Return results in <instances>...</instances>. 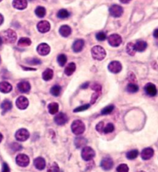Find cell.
Returning <instances> with one entry per match:
<instances>
[{
	"label": "cell",
	"mask_w": 158,
	"mask_h": 172,
	"mask_svg": "<svg viewBox=\"0 0 158 172\" xmlns=\"http://www.w3.org/2000/svg\"><path fill=\"white\" fill-rule=\"evenodd\" d=\"M35 13L39 18H43L46 15V10L42 6H38L36 9V10H35Z\"/></svg>",
	"instance_id": "obj_30"
},
{
	"label": "cell",
	"mask_w": 158,
	"mask_h": 172,
	"mask_svg": "<svg viewBox=\"0 0 158 172\" xmlns=\"http://www.w3.org/2000/svg\"><path fill=\"white\" fill-rule=\"evenodd\" d=\"M37 52L39 55L41 56H46L50 53V47L48 44L46 43H41L37 46Z\"/></svg>",
	"instance_id": "obj_13"
},
{
	"label": "cell",
	"mask_w": 158,
	"mask_h": 172,
	"mask_svg": "<svg viewBox=\"0 0 158 172\" xmlns=\"http://www.w3.org/2000/svg\"><path fill=\"white\" fill-rule=\"evenodd\" d=\"M17 88H18V90L21 93H24V94H26V93L29 92V90H30L31 89V86L30 84H29V82L22 81L18 83V85H17Z\"/></svg>",
	"instance_id": "obj_17"
},
{
	"label": "cell",
	"mask_w": 158,
	"mask_h": 172,
	"mask_svg": "<svg viewBox=\"0 0 158 172\" xmlns=\"http://www.w3.org/2000/svg\"><path fill=\"white\" fill-rule=\"evenodd\" d=\"M67 61V57L65 54H59L57 57V62L60 67H64Z\"/></svg>",
	"instance_id": "obj_35"
},
{
	"label": "cell",
	"mask_w": 158,
	"mask_h": 172,
	"mask_svg": "<svg viewBox=\"0 0 158 172\" xmlns=\"http://www.w3.org/2000/svg\"><path fill=\"white\" fill-rule=\"evenodd\" d=\"M12 102L9 101V100H6L2 102L1 104V108L2 109V113H5L6 112L9 111V110L12 109Z\"/></svg>",
	"instance_id": "obj_27"
},
{
	"label": "cell",
	"mask_w": 158,
	"mask_h": 172,
	"mask_svg": "<svg viewBox=\"0 0 158 172\" xmlns=\"http://www.w3.org/2000/svg\"><path fill=\"white\" fill-rule=\"evenodd\" d=\"M61 93V86L59 85H55L50 90V94L54 97H58Z\"/></svg>",
	"instance_id": "obj_33"
},
{
	"label": "cell",
	"mask_w": 158,
	"mask_h": 172,
	"mask_svg": "<svg viewBox=\"0 0 158 172\" xmlns=\"http://www.w3.org/2000/svg\"><path fill=\"white\" fill-rule=\"evenodd\" d=\"M76 70V64L74 63H69L65 68V74L67 76H71Z\"/></svg>",
	"instance_id": "obj_26"
},
{
	"label": "cell",
	"mask_w": 158,
	"mask_h": 172,
	"mask_svg": "<svg viewBox=\"0 0 158 172\" xmlns=\"http://www.w3.org/2000/svg\"><path fill=\"white\" fill-rule=\"evenodd\" d=\"M96 129L98 132L99 133H103L104 130V123L103 122H99L97 125L96 126Z\"/></svg>",
	"instance_id": "obj_46"
},
{
	"label": "cell",
	"mask_w": 158,
	"mask_h": 172,
	"mask_svg": "<svg viewBox=\"0 0 158 172\" xmlns=\"http://www.w3.org/2000/svg\"><path fill=\"white\" fill-rule=\"evenodd\" d=\"M115 127H114V125H113V124H111V123H109L108 124H107L106 127H104V130H103V133L104 134H110V133H112V132L114 130Z\"/></svg>",
	"instance_id": "obj_39"
},
{
	"label": "cell",
	"mask_w": 158,
	"mask_h": 172,
	"mask_svg": "<svg viewBox=\"0 0 158 172\" xmlns=\"http://www.w3.org/2000/svg\"><path fill=\"white\" fill-rule=\"evenodd\" d=\"M90 104H84V105H82L80 107H77L76 109H74L73 111L75 113H77V112H81V111H84V110H86L87 109L90 108Z\"/></svg>",
	"instance_id": "obj_42"
},
{
	"label": "cell",
	"mask_w": 158,
	"mask_h": 172,
	"mask_svg": "<svg viewBox=\"0 0 158 172\" xmlns=\"http://www.w3.org/2000/svg\"><path fill=\"white\" fill-rule=\"evenodd\" d=\"M108 69L113 73H118L122 70V64L119 61H112L108 65Z\"/></svg>",
	"instance_id": "obj_9"
},
{
	"label": "cell",
	"mask_w": 158,
	"mask_h": 172,
	"mask_svg": "<svg viewBox=\"0 0 158 172\" xmlns=\"http://www.w3.org/2000/svg\"><path fill=\"white\" fill-rule=\"evenodd\" d=\"M81 156L83 157V160L86 161H91L95 156V151H94L93 148H91L90 147H84L82 150Z\"/></svg>",
	"instance_id": "obj_4"
},
{
	"label": "cell",
	"mask_w": 158,
	"mask_h": 172,
	"mask_svg": "<svg viewBox=\"0 0 158 172\" xmlns=\"http://www.w3.org/2000/svg\"><path fill=\"white\" fill-rule=\"evenodd\" d=\"M85 42L83 39H77L74 42L73 45H72V50L75 53H79L83 50V47H84Z\"/></svg>",
	"instance_id": "obj_20"
},
{
	"label": "cell",
	"mask_w": 158,
	"mask_h": 172,
	"mask_svg": "<svg viewBox=\"0 0 158 172\" xmlns=\"http://www.w3.org/2000/svg\"><path fill=\"white\" fill-rule=\"evenodd\" d=\"M126 90L130 94H134V93H137L139 90V87L136 83H130L126 86Z\"/></svg>",
	"instance_id": "obj_32"
},
{
	"label": "cell",
	"mask_w": 158,
	"mask_h": 172,
	"mask_svg": "<svg viewBox=\"0 0 158 172\" xmlns=\"http://www.w3.org/2000/svg\"><path fill=\"white\" fill-rule=\"evenodd\" d=\"M2 172H10V168H9L8 164H6V163L3 164L2 171Z\"/></svg>",
	"instance_id": "obj_49"
},
{
	"label": "cell",
	"mask_w": 158,
	"mask_h": 172,
	"mask_svg": "<svg viewBox=\"0 0 158 172\" xmlns=\"http://www.w3.org/2000/svg\"><path fill=\"white\" fill-rule=\"evenodd\" d=\"M3 21H4V18H3V16H2V14H0V26L2 24Z\"/></svg>",
	"instance_id": "obj_52"
},
{
	"label": "cell",
	"mask_w": 158,
	"mask_h": 172,
	"mask_svg": "<svg viewBox=\"0 0 158 172\" xmlns=\"http://www.w3.org/2000/svg\"><path fill=\"white\" fill-rule=\"evenodd\" d=\"M2 42H3V41H2V37H0V46L2 44Z\"/></svg>",
	"instance_id": "obj_56"
},
{
	"label": "cell",
	"mask_w": 158,
	"mask_h": 172,
	"mask_svg": "<svg viewBox=\"0 0 158 172\" xmlns=\"http://www.w3.org/2000/svg\"><path fill=\"white\" fill-rule=\"evenodd\" d=\"M96 38L99 41H104L106 39V38H107V35L103 32H99L98 33H96Z\"/></svg>",
	"instance_id": "obj_44"
},
{
	"label": "cell",
	"mask_w": 158,
	"mask_h": 172,
	"mask_svg": "<svg viewBox=\"0 0 158 172\" xmlns=\"http://www.w3.org/2000/svg\"><path fill=\"white\" fill-rule=\"evenodd\" d=\"M26 63L30 65H39L42 63V61L37 58H32V59L26 60Z\"/></svg>",
	"instance_id": "obj_40"
},
{
	"label": "cell",
	"mask_w": 158,
	"mask_h": 172,
	"mask_svg": "<svg viewBox=\"0 0 158 172\" xmlns=\"http://www.w3.org/2000/svg\"><path fill=\"white\" fill-rule=\"evenodd\" d=\"M12 90V85L6 81H3L0 83V91L3 94H8V93L11 92Z\"/></svg>",
	"instance_id": "obj_21"
},
{
	"label": "cell",
	"mask_w": 158,
	"mask_h": 172,
	"mask_svg": "<svg viewBox=\"0 0 158 172\" xmlns=\"http://www.w3.org/2000/svg\"><path fill=\"white\" fill-rule=\"evenodd\" d=\"M154 151L151 148H147L143 149L141 152V157L143 160L147 161L151 159L154 156Z\"/></svg>",
	"instance_id": "obj_18"
},
{
	"label": "cell",
	"mask_w": 158,
	"mask_h": 172,
	"mask_svg": "<svg viewBox=\"0 0 158 172\" xmlns=\"http://www.w3.org/2000/svg\"><path fill=\"white\" fill-rule=\"evenodd\" d=\"M108 42L111 46L117 47L122 43V37L118 34H112L108 37Z\"/></svg>",
	"instance_id": "obj_5"
},
{
	"label": "cell",
	"mask_w": 158,
	"mask_h": 172,
	"mask_svg": "<svg viewBox=\"0 0 158 172\" xmlns=\"http://www.w3.org/2000/svg\"><path fill=\"white\" fill-rule=\"evenodd\" d=\"M88 86H89V83H88V82H86V83H83V84L82 85L81 88H82V89H86Z\"/></svg>",
	"instance_id": "obj_50"
},
{
	"label": "cell",
	"mask_w": 158,
	"mask_h": 172,
	"mask_svg": "<svg viewBox=\"0 0 158 172\" xmlns=\"http://www.w3.org/2000/svg\"><path fill=\"white\" fill-rule=\"evenodd\" d=\"M144 91L148 96H150V97H154V96L157 95V87H156L155 85L151 83H148L147 84L145 85Z\"/></svg>",
	"instance_id": "obj_10"
},
{
	"label": "cell",
	"mask_w": 158,
	"mask_h": 172,
	"mask_svg": "<svg viewBox=\"0 0 158 172\" xmlns=\"http://www.w3.org/2000/svg\"><path fill=\"white\" fill-rule=\"evenodd\" d=\"M27 0H13L12 2V6L15 9L19 10H23L27 7Z\"/></svg>",
	"instance_id": "obj_16"
},
{
	"label": "cell",
	"mask_w": 158,
	"mask_h": 172,
	"mask_svg": "<svg viewBox=\"0 0 158 172\" xmlns=\"http://www.w3.org/2000/svg\"><path fill=\"white\" fill-rule=\"evenodd\" d=\"M101 167L105 171H110L113 167V161L110 157H106L101 161Z\"/></svg>",
	"instance_id": "obj_12"
},
{
	"label": "cell",
	"mask_w": 158,
	"mask_h": 172,
	"mask_svg": "<svg viewBox=\"0 0 158 172\" xmlns=\"http://www.w3.org/2000/svg\"><path fill=\"white\" fill-rule=\"evenodd\" d=\"M48 110L50 114H56L59 111V104L57 103H51L48 105Z\"/></svg>",
	"instance_id": "obj_29"
},
{
	"label": "cell",
	"mask_w": 158,
	"mask_h": 172,
	"mask_svg": "<svg viewBox=\"0 0 158 172\" xmlns=\"http://www.w3.org/2000/svg\"><path fill=\"white\" fill-rule=\"evenodd\" d=\"M110 13L113 17H121L124 13V9L119 5H113L110 8Z\"/></svg>",
	"instance_id": "obj_8"
},
{
	"label": "cell",
	"mask_w": 158,
	"mask_h": 172,
	"mask_svg": "<svg viewBox=\"0 0 158 172\" xmlns=\"http://www.w3.org/2000/svg\"><path fill=\"white\" fill-rule=\"evenodd\" d=\"M69 16V12H68L66 9H62L57 12V17L59 19H62V20L68 18Z\"/></svg>",
	"instance_id": "obj_34"
},
{
	"label": "cell",
	"mask_w": 158,
	"mask_h": 172,
	"mask_svg": "<svg viewBox=\"0 0 158 172\" xmlns=\"http://www.w3.org/2000/svg\"><path fill=\"white\" fill-rule=\"evenodd\" d=\"M126 52L130 56H134L136 53V49H135V44L133 42H129L126 45Z\"/></svg>",
	"instance_id": "obj_31"
},
{
	"label": "cell",
	"mask_w": 158,
	"mask_h": 172,
	"mask_svg": "<svg viewBox=\"0 0 158 172\" xmlns=\"http://www.w3.org/2000/svg\"><path fill=\"white\" fill-rule=\"evenodd\" d=\"M117 172H129V168L126 164H121L116 168Z\"/></svg>",
	"instance_id": "obj_41"
},
{
	"label": "cell",
	"mask_w": 158,
	"mask_h": 172,
	"mask_svg": "<svg viewBox=\"0 0 158 172\" xmlns=\"http://www.w3.org/2000/svg\"><path fill=\"white\" fill-rule=\"evenodd\" d=\"M59 172H63V171H59Z\"/></svg>",
	"instance_id": "obj_59"
},
{
	"label": "cell",
	"mask_w": 158,
	"mask_h": 172,
	"mask_svg": "<svg viewBox=\"0 0 158 172\" xmlns=\"http://www.w3.org/2000/svg\"><path fill=\"white\" fill-rule=\"evenodd\" d=\"M33 164H34V166L39 171H42V170H43L46 168V161L44 160V158L41 157L35 158Z\"/></svg>",
	"instance_id": "obj_19"
},
{
	"label": "cell",
	"mask_w": 158,
	"mask_h": 172,
	"mask_svg": "<svg viewBox=\"0 0 158 172\" xmlns=\"http://www.w3.org/2000/svg\"><path fill=\"white\" fill-rule=\"evenodd\" d=\"M138 154L139 152L137 150H132V151L126 153V157H127L129 160H134V159L137 158Z\"/></svg>",
	"instance_id": "obj_36"
},
{
	"label": "cell",
	"mask_w": 158,
	"mask_h": 172,
	"mask_svg": "<svg viewBox=\"0 0 158 172\" xmlns=\"http://www.w3.org/2000/svg\"><path fill=\"white\" fill-rule=\"evenodd\" d=\"M100 94H101L100 91H95V93L94 94H93L92 97H91V100H90L91 104H94L95 102L96 101V100H97L98 97H99V95H100Z\"/></svg>",
	"instance_id": "obj_45"
},
{
	"label": "cell",
	"mask_w": 158,
	"mask_h": 172,
	"mask_svg": "<svg viewBox=\"0 0 158 172\" xmlns=\"http://www.w3.org/2000/svg\"><path fill=\"white\" fill-rule=\"evenodd\" d=\"M16 164L20 167H27L29 165V157L26 154H20L15 158Z\"/></svg>",
	"instance_id": "obj_7"
},
{
	"label": "cell",
	"mask_w": 158,
	"mask_h": 172,
	"mask_svg": "<svg viewBox=\"0 0 158 172\" xmlns=\"http://www.w3.org/2000/svg\"><path fill=\"white\" fill-rule=\"evenodd\" d=\"M2 138H3L2 135V134L0 133V143H1V141H2Z\"/></svg>",
	"instance_id": "obj_55"
},
{
	"label": "cell",
	"mask_w": 158,
	"mask_h": 172,
	"mask_svg": "<svg viewBox=\"0 0 158 172\" xmlns=\"http://www.w3.org/2000/svg\"><path fill=\"white\" fill-rule=\"evenodd\" d=\"M74 143H75V146L77 148H84V147H86V143H87V140L86 138H83V137H79V138L75 139Z\"/></svg>",
	"instance_id": "obj_23"
},
{
	"label": "cell",
	"mask_w": 158,
	"mask_h": 172,
	"mask_svg": "<svg viewBox=\"0 0 158 172\" xmlns=\"http://www.w3.org/2000/svg\"><path fill=\"white\" fill-rule=\"evenodd\" d=\"M59 32L61 36H63V37H68L71 34V33H72V29L67 25H63V26L59 28Z\"/></svg>",
	"instance_id": "obj_22"
},
{
	"label": "cell",
	"mask_w": 158,
	"mask_h": 172,
	"mask_svg": "<svg viewBox=\"0 0 158 172\" xmlns=\"http://www.w3.org/2000/svg\"><path fill=\"white\" fill-rule=\"evenodd\" d=\"M120 1H121L122 3L126 4V3H128V2H130V0H120Z\"/></svg>",
	"instance_id": "obj_54"
},
{
	"label": "cell",
	"mask_w": 158,
	"mask_h": 172,
	"mask_svg": "<svg viewBox=\"0 0 158 172\" xmlns=\"http://www.w3.org/2000/svg\"><path fill=\"white\" fill-rule=\"evenodd\" d=\"M129 81H130V83H134V82H137V80H136V77H135V75H134V73H129Z\"/></svg>",
	"instance_id": "obj_48"
},
{
	"label": "cell",
	"mask_w": 158,
	"mask_h": 172,
	"mask_svg": "<svg viewBox=\"0 0 158 172\" xmlns=\"http://www.w3.org/2000/svg\"><path fill=\"white\" fill-rule=\"evenodd\" d=\"M53 77V70L52 69H46L43 73H42V79L46 81L52 80Z\"/></svg>",
	"instance_id": "obj_25"
},
{
	"label": "cell",
	"mask_w": 158,
	"mask_h": 172,
	"mask_svg": "<svg viewBox=\"0 0 158 172\" xmlns=\"http://www.w3.org/2000/svg\"><path fill=\"white\" fill-rule=\"evenodd\" d=\"M114 110V106L113 105H109L107 106L106 107H104L102 110H101V113L103 115H107L110 114L113 112V110Z\"/></svg>",
	"instance_id": "obj_37"
},
{
	"label": "cell",
	"mask_w": 158,
	"mask_h": 172,
	"mask_svg": "<svg viewBox=\"0 0 158 172\" xmlns=\"http://www.w3.org/2000/svg\"><path fill=\"white\" fill-rule=\"evenodd\" d=\"M60 170H59V165L54 162V163L51 164L50 166L48 167V170H47V172H59Z\"/></svg>",
	"instance_id": "obj_38"
},
{
	"label": "cell",
	"mask_w": 158,
	"mask_h": 172,
	"mask_svg": "<svg viewBox=\"0 0 158 172\" xmlns=\"http://www.w3.org/2000/svg\"><path fill=\"white\" fill-rule=\"evenodd\" d=\"M29 138V132L26 129H20L15 133V139L18 141H26Z\"/></svg>",
	"instance_id": "obj_6"
},
{
	"label": "cell",
	"mask_w": 158,
	"mask_h": 172,
	"mask_svg": "<svg viewBox=\"0 0 158 172\" xmlns=\"http://www.w3.org/2000/svg\"><path fill=\"white\" fill-rule=\"evenodd\" d=\"M2 39L6 43H14L17 39V35L15 31L9 29L3 32Z\"/></svg>",
	"instance_id": "obj_3"
},
{
	"label": "cell",
	"mask_w": 158,
	"mask_h": 172,
	"mask_svg": "<svg viewBox=\"0 0 158 172\" xmlns=\"http://www.w3.org/2000/svg\"><path fill=\"white\" fill-rule=\"evenodd\" d=\"M22 67H23V69H26V70H36V69H35L29 68V67H23V66H22Z\"/></svg>",
	"instance_id": "obj_53"
},
{
	"label": "cell",
	"mask_w": 158,
	"mask_h": 172,
	"mask_svg": "<svg viewBox=\"0 0 158 172\" xmlns=\"http://www.w3.org/2000/svg\"><path fill=\"white\" fill-rule=\"evenodd\" d=\"M91 53H92L93 58L96 60H103L107 55L105 50L100 46H95L93 47L91 50Z\"/></svg>",
	"instance_id": "obj_1"
},
{
	"label": "cell",
	"mask_w": 158,
	"mask_h": 172,
	"mask_svg": "<svg viewBox=\"0 0 158 172\" xmlns=\"http://www.w3.org/2000/svg\"><path fill=\"white\" fill-rule=\"evenodd\" d=\"M71 129H72V133L75 134L76 135H81L85 131L86 127H85V124L83 121L77 120L72 122V125H71Z\"/></svg>",
	"instance_id": "obj_2"
},
{
	"label": "cell",
	"mask_w": 158,
	"mask_h": 172,
	"mask_svg": "<svg viewBox=\"0 0 158 172\" xmlns=\"http://www.w3.org/2000/svg\"><path fill=\"white\" fill-rule=\"evenodd\" d=\"M91 88H92V90H94V91H100L101 92V90H102V87H101L100 85L98 84V83H94V84L91 86Z\"/></svg>",
	"instance_id": "obj_47"
},
{
	"label": "cell",
	"mask_w": 158,
	"mask_h": 172,
	"mask_svg": "<svg viewBox=\"0 0 158 172\" xmlns=\"http://www.w3.org/2000/svg\"><path fill=\"white\" fill-rule=\"evenodd\" d=\"M147 47V43L145 41L139 40V41H137V42L135 43L136 51L143 52V51H144L145 50H146Z\"/></svg>",
	"instance_id": "obj_24"
},
{
	"label": "cell",
	"mask_w": 158,
	"mask_h": 172,
	"mask_svg": "<svg viewBox=\"0 0 158 172\" xmlns=\"http://www.w3.org/2000/svg\"><path fill=\"white\" fill-rule=\"evenodd\" d=\"M15 104H16V107L19 109H20V110H25L29 106V100H28V99L26 97L21 96L19 98H17L16 101H15Z\"/></svg>",
	"instance_id": "obj_11"
},
{
	"label": "cell",
	"mask_w": 158,
	"mask_h": 172,
	"mask_svg": "<svg viewBox=\"0 0 158 172\" xmlns=\"http://www.w3.org/2000/svg\"><path fill=\"white\" fill-rule=\"evenodd\" d=\"M55 123H56L57 125H64L66 123H67L68 121V117L67 115L65 114L64 113H59L54 118Z\"/></svg>",
	"instance_id": "obj_15"
},
{
	"label": "cell",
	"mask_w": 158,
	"mask_h": 172,
	"mask_svg": "<svg viewBox=\"0 0 158 172\" xmlns=\"http://www.w3.org/2000/svg\"><path fill=\"white\" fill-rule=\"evenodd\" d=\"M11 148H12L14 151H19L23 149V147H22V145L20 144L19 143H12V144H11Z\"/></svg>",
	"instance_id": "obj_43"
},
{
	"label": "cell",
	"mask_w": 158,
	"mask_h": 172,
	"mask_svg": "<svg viewBox=\"0 0 158 172\" xmlns=\"http://www.w3.org/2000/svg\"><path fill=\"white\" fill-rule=\"evenodd\" d=\"M154 36L155 38H157L158 39V29H155V30H154Z\"/></svg>",
	"instance_id": "obj_51"
},
{
	"label": "cell",
	"mask_w": 158,
	"mask_h": 172,
	"mask_svg": "<svg viewBox=\"0 0 158 172\" xmlns=\"http://www.w3.org/2000/svg\"><path fill=\"white\" fill-rule=\"evenodd\" d=\"M37 29L42 33H45L49 32L50 30V23L48 21H40L37 24Z\"/></svg>",
	"instance_id": "obj_14"
},
{
	"label": "cell",
	"mask_w": 158,
	"mask_h": 172,
	"mask_svg": "<svg viewBox=\"0 0 158 172\" xmlns=\"http://www.w3.org/2000/svg\"><path fill=\"white\" fill-rule=\"evenodd\" d=\"M1 1H2V0H0V2H1Z\"/></svg>",
	"instance_id": "obj_58"
},
{
	"label": "cell",
	"mask_w": 158,
	"mask_h": 172,
	"mask_svg": "<svg viewBox=\"0 0 158 172\" xmlns=\"http://www.w3.org/2000/svg\"><path fill=\"white\" fill-rule=\"evenodd\" d=\"M31 39L27 37H22L18 41V46H29L31 45Z\"/></svg>",
	"instance_id": "obj_28"
},
{
	"label": "cell",
	"mask_w": 158,
	"mask_h": 172,
	"mask_svg": "<svg viewBox=\"0 0 158 172\" xmlns=\"http://www.w3.org/2000/svg\"><path fill=\"white\" fill-rule=\"evenodd\" d=\"M138 172H145V171H138Z\"/></svg>",
	"instance_id": "obj_57"
}]
</instances>
